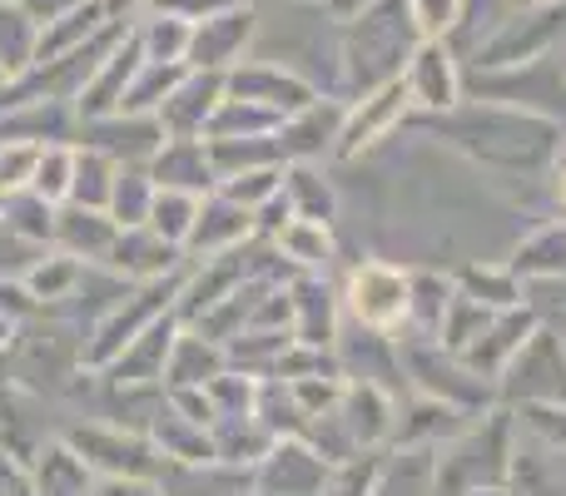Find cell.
<instances>
[{"label": "cell", "mask_w": 566, "mask_h": 496, "mask_svg": "<svg viewBox=\"0 0 566 496\" xmlns=\"http://www.w3.org/2000/svg\"><path fill=\"white\" fill-rule=\"evenodd\" d=\"M80 145L115 159L119 169H139V165L149 169V159L165 145V129H159L155 115H105L80 125Z\"/></svg>", "instance_id": "cell-6"}, {"label": "cell", "mask_w": 566, "mask_h": 496, "mask_svg": "<svg viewBox=\"0 0 566 496\" xmlns=\"http://www.w3.org/2000/svg\"><path fill=\"white\" fill-rule=\"evenodd\" d=\"M35 496H90V467L70 447L40 452L35 472Z\"/></svg>", "instance_id": "cell-23"}, {"label": "cell", "mask_w": 566, "mask_h": 496, "mask_svg": "<svg viewBox=\"0 0 566 496\" xmlns=\"http://www.w3.org/2000/svg\"><path fill=\"white\" fill-rule=\"evenodd\" d=\"M189 20L179 15H165V10H145L135 25L139 45H145V60H169V65H185L189 55Z\"/></svg>", "instance_id": "cell-21"}, {"label": "cell", "mask_w": 566, "mask_h": 496, "mask_svg": "<svg viewBox=\"0 0 566 496\" xmlns=\"http://www.w3.org/2000/svg\"><path fill=\"white\" fill-rule=\"evenodd\" d=\"M165 372L175 378V388H205V382L219 378V352L205 348V338H175Z\"/></svg>", "instance_id": "cell-28"}, {"label": "cell", "mask_w": 566, "mask_h": 496, "mask_svg": "<svg viewBox=\"0 0 566 496\" xmlns=\"http://www.w3.org/2000/svg\"><path fill=\"white\" fill-rule=\"evenodd\" d=\"M0 229H10L15 239H55V204H45V199L30 194V189L6 194V204H0Z\"/></svg>", "instance_id": "cell-25"}, {"label": "cell", "mask_w": 566, "mask_h": 496, "mask_svg": "<svg viewBox=\"0 0 566 496\" xmlns=\"http://www.w3.org/2000/svg\"><path fill=\"white\" fill-rule=\"evenodd\" d=\"M402 89H408V99L422 109L458 105V65H452L442 40H422V45L412 50L408 70H402Z\"/></svg>", "instance_id": "cell-10"}, {"label": "cell", "mask_w": 566, "mask_h": 496, "mask_svg": "<svg viewBox=\"0 0 566 496\" xmlns=\"http://www.w3.org/2000/svg\"><path fill=\"white\" fill-rule=\"evenodd\" d=\"M35 60H40V25L15 0H0V70L10 80H20Z\"/></svg>", "instance_id": "cell-18"}, {"label": "cell", "mask_w": 566, "mask_h": 496, "mask_svg": "<svg viewBox=\"0 0 566 496\" xmlns=\"http://www.w3.org/2000/svg\"><path fill=\"white\" fill-rule=\"evenodd\" d=\"M119 239V224L99 209H80V204H60L55 209V244L70 258H109Z\"/></svg>", "instance_id": "cell-13"}, {"label": "cell", "mask_w": 566, "mask_h": 496, "mask_svg": "<svg viewBox=\"0 0 566 496\" xmlns=\"http://www.w3.org/2000/svg\"><path fill=\"white\" fill-rule=\"evenodd\" d=\"M6 89H10V75H6V70H0V95H6Z\"/></svg>", "instance_id": "cell-37"}, {"label": "cell", "mask_w": 566, "mask_h": 496, "mask_svg": "<svg viewBox=\"0 0 566 496\" xmlns=\"http://www.w3.org/2000/svg\"><path fill=\"white\" fill-rule=\"evenodd\" d=\"M283 244H289L293 253H298L303 263H318V258H328V244H323V234H313L308 224H293L289 234H283Z\"/></svg>", "instance_id": "cell-32"}, {"label": "cell", "mask_w": 566, "mask_h": 496, "mask_svg": "<svg viewBox=\"0 0 566 496\" xmlns=\"http://www.w3.org/2000/svg\"><path fill=\"white\" fill-rule=\"evenodd\" d=\"M244 234H249V209L234 204V199H224V194H214L199 204V219H195V229H189L185 249L189 253H219Z\"/></svg>", "instance_id": "cell-15"}, {"label": "cell", "mask_w": 566, "mask_h": 496, "mask_svg": "<svg viewBox=\"0 0 566 496\" xmlns=\"http://www.w3.org/2000/svg\"><path fill=\"white\" fill-rule=\"evenodd\" d=\"M105 263L119 273H129V278H139V273L159 278V273L175 263V244H165L155 229H119V239H115V249H109Z\"/></svg>", "instance_id": "cell-17"}, {"label": "cell", "mask_w": 566, "mask_h": 496, "mask_svg": "<svg viewBox=\"0 0 566 496\" xmlns=\"http://www.w3.org/2000/svg\"><path fill=\"white\" fill-rule=\"evenodd\" d=\"M219 105H224V75H214V70H189L175 95L159 105L155 119H159V129H165V139H205Z\"/></svg>", "instance_id": "cell-8"}, {"label": "cell", "mask_w": 566, "mask_h": 496, "mask_svg": "<svg viewBox=\"0 0 566 496\" xmlns=\"http://www.w3.org/2000/svg\"><path fill=\"white\" fill-rule=\"evenodd\" d=\"M402 278L388 268H378V263H368V268L353 273V313H358L363 323H378V328H388L392 318L402 313Z\"/></svg>", "instance_id": "cell-16"}, {"label": "cell", "mask_w": 566, "mask_h": 496, "mask_svg": "<svg viewBox=\"0 0 566 496\" xmlns=\"http://www.w3.org/2000/svg\"><path fill=\"white\" fill-rule=\"evenodd\" d=\"M254 30H259V15L249 6H234V10H219V15H209V20H195L185 65L229 75L234 65H244V50H249V40H254Z\"/></svg>", "instance_id": "cell-4"}, {"label": "cell", "mask_w": 566, "mask_h": 496, "mask_svg": "<svg viewBox=\"0 0 566 496\" xmlns=\"http://www.w3.org/2000/svg\"><path fill=\"white\" fill-rule=\"evenodd\" d=\"M185 75H189V65H169V60H145V65H139V75L129 80L119 115H159V105H165V99L175 95L179 80H185Z\"/></svg>", "instance_id": "cell-20"}, {"label": "cell", "mask_w": 566, "mask_h": 496, "mask_svg": "<svg viewBox=\"0 0 566 496\" xmlns=\"http://www.w3.org/2000/svg\"><path fill=\"white\" fill-rule=\"evenodd\" d=\"M195 219H199V194H179V189H159L155 194V209H149V224L145 229H155L165 244H175V249H185L189 244V229H195Z\"/></svg>", "instance_id": "cell-24"}, {"label": "cell", "mask_w": 566, "mask_h": 496, "mask_svg": "<svg viewBox=\"0 0 566 496\" xmlns=\"http://www.w3.org/2000/svg\"><path fill=\"white\" fill-rule=\"evenodd\" d=\"M15 6L45 30V25H55V20H65L75 6H85V0H15Z\"/></svg>", "instance_id": "cell-33"}, {"label": "cell", "mask_w": 566, "mask_h": 496, "mask_svg": "<svg viewBox=\"0 0 566 496\" xmlns=\"http://www.w3.org/2000/svg\"><path fill=\"white\" fill-rule=\"evenodd\" d=\"M115 179H119V165L95 149L75 145V175H70V199L65 204H80V209H99L109 214V194H115Z\"/></svg>", "instance_id": "cell-19"}, {"label": "cell", "mask_w": 566, "mask_h": 496, "mask_svg": "<svg viewBox=\"0 0 566 496\" xmlns=\"http://www.w3.org/2000/svg\"><path fill=\"white\" fill-rule=\"evenodd\" d=\"M274 194H279V169H249V175L224 179V199H234L244 209H254L259 199H274Z\"/></svg>", "instance_id": "cell-31"}, {"label": "cell", "mask_w": 566, "mask_h": 496, "mask_svg": "<svg viewBox=\"0 0 566 496\" xmlns=\"http://www.w3.org/2000/svg\"><path fill=\"white\" fill-rule=\"evenodd\" d=\"M139 65H145V45H139L135 25H129V30H125V40H119V45L109 50L105 60H99L95 75H90V80H85V89H80V99H75L80 125H85V119L119 115V105H125V89H129V80L139 75Z\"/></svg>", "instance_id": "cell-7"}, {"label": "cell", "mask_w": 566, "mask_h": 496, "mask_svg": "<svg viewBox=\"0 0 566 496\" xmlns=\"http://www.w3.org/2000/svg\"><path fill=\"white\" fill-rule=\"evenodd\" d=\"M149 6H155V0H105V15L115 20V25H135Z\"/></svg>", "instance_id": "cell-34"}, {"label": "cell", "mask_w": 566, "mask_h": 496, "mask_svg": "<svg viewBox=\"0 0 566 496\" xmlns=\"http://www.w3.org/2000/svg\"><path fill=\"white\" fill-rule=\"evenodd\" d=\"M408 15H412V25H418L422 40H442L458 30L462 0H408Z\"/></svg>", "instance_id": "cell-29"}, {"label": "cell", "mask_w": 566, "mask_h": 496, "mask_svg": "<svg viewBox=\"0 0 566 496\" xmlns=\"http://www.w3.org/2000/svg\"><path fill=\"white\" fill-rule=\"evenodd\" d=\"M224 95L274 109L279 119H293L298 109H308L313 99H318L313 85H303L298 75H289V70H279V65H234L224 75Z\"/></svg>", "instance_id": "cell-9"}, {"label": "cell", "mask_w": 566, "mask_h": 496, "mask_svg": "<svg viewBox=\"0 0 566 496\" xmlns=\"http://www.w3.org/2000/svg\"><path fill=\"white\" fill-rule=\"evenodd\" d=\"M562 35H566V0H557V6H522L517 15L502 20L478 45V65H488V70L537 65Z\"/></svg>", "instance_id": "cell-2"}, {"label": "cell", "mask_w": 566, "mask_h": 496, "mask_svg": "<svg viewBox=\"0 0 566 496\" xmlns=\"http://www.w3.org/2000/svg\"><path fill=\"white\" fill-rule=\"evenodd\" d=\"M169 352H175V318H155L115 362H109V378L125 388V382H149V378H165L169 368Z\"/></svg>", "instance_id": "cell-14"}, {"label": "cell", "mask_w": 566, "mask_h": 496, "mask_svg": "<svg viewBox=\"0 0 566 496\" xmlns=\"http://www.w3.org/2000/svg\"><path fill=\"white\" fill-rule=\"evenodd\" d=\"M179 293V283H149L145 293H135V298H125V303H115L109 308V318L95 328V342L85 348V362L90 368H109V362L119 358V352L129 348V342L139 338V333L149 328L155 318H165V308H169V298Z\"/></svg>", "instance_id": "cell-3"}, {"label": "cell", "mask_w": 566, "mask_h": 496, "mask_svg": "<svg viewBox=\"0 0 566 496\" xmlns=\"http://www.w3.org/2000/svg\"><path fill=\"white\" fill-rule=\"evenodd\" d=\"M80 278H85L80 258H70V253H55V258L35 263V268L25 273V293L35 303H55V298H70V293L80 288Z\"/></svg>", "instance_id": "cell-26"}, {"label": "cell", "mask_w": 566, "mask_h": 496, "mask_svg": "<svg viewBox=\"0 0 566 496\" xmlns=\"http://www.w3.org/2000/svg\"><path fill=\"white\" fill-rule=\"evenodd\" d=\"M95 496H155V492H149L145 482H125V477H109V482H105V487H99Z\"/></svg>", "instance_id": "cell-35"}, {"label": "cell", "mask_w": 566, "mask_h": 496, "mask_svg": "<svg viewBox=\"0 0 566 496\" xmlns=\"http://www.w3.org/2000/svg\"><path fill=\"white\" fill-rule=\"evenodd\" d=\"M517 6H557V0H517Z\"/></svg>", "instance_id": "cell-36"}, {"label": "cell", "mask_w": 566, "mask_h": 496, "mask_svg": "<svg viewBox=\"0 0 566 496\" xmlns=\"http://www.w3.org/2000/svg\"><path fill=\"white\" fill-rule=\"evenodd\" d=\"M35 145H0V194H20L35 179Z\"/></svg>", "instance_id": "cell-30"}, {"label": "cell", "mask_w": 566, "mask_h": 496, "mask_svg": "<svg viewBox=\"0 0 566 496\" xmlns=\"http://www.w3.org/2000/svg\"><path fill=\"white\" fill-rule=\"evenodd\" d=\"M149 179L155 189H179V194H205L214 184V159H209V139H165L159 155L149 159Z\"/></svg>", "instance_id": "cell-11"}, {"label": "cell", "mask_w": 566, "mask_h": 496, "mask_svg": "<svg viewBox=\"0 0 566 496\" xmlns=\"http://www.w3.org/2000/svg\"><path fill=\"white\" fill-rule=\"evenodd\" d=\"M65 447L75 452L85 467H99L109 477H125V482H145L159 472V457L145 437H129L125 428H85V432H70Z\"/></svg>", "instance_id": "cell-5"}, {"label": "cell", "mask_w": 566, "mask_h": 496, "mask_svg": "<svg viewBox=\"0 0 566 496\" xmlns=\"http://www.w3.org/2000/svg\"><path fill=\"white\" fill-rule=\"evenodd\" d=\"M155 179L149 169H119L115 179V194H109V219L119 229H145L149 224V209H155Z\"/></svg>", "instance_id": "cell-22"}, {"label": "cell", "mask_w": 566, "mask_h": 496, "mask_svg": "<svg viewBox=\"0 0 566 496\" xmlns=\"http://www.w3.org/2000/svg\"><path fill=\"white\" fill-rule=\"evenodd\" d=\"M70 175H75V149L70 145H45L35 159V179H30V194H40L45 204H65L70 199Z\"/></svg>", "instance_id": "cell-27"}, {"label": "cell", "mask_w": 566, "mask_h": 496, "mask_svg": "<svg viewBox=\"0 0 566 496\" xmlns=\"http://www.w3.org/2000/svg\"><path fill=\"white\" fill-rule=\"evenodd\" d=\"M418 25L408 15V0H378L373 10H363L358 20H348V35H343V65L348 80L363 85V95L402 80L412 50H418Z\"/></svg>", "instance_id": "cell-1"}, {"label": "cell", "mask_w": 566, "mask_h": 496, "mask_svg": "<svg viewBox=\"0 0 566 496\" xmlns=\"http://www.w3.org/2000/svg\"><path fill=\"white\" fill-rule=\"evenodd\" d=\"M402 109H408V89H402V80H392V85L373 89V95L363 99V105L353 109L348 119H343V129H338V155H358L363 145H373L382 129L398 125Z\"/></svg>", "instance_id": "cell-12"}]
</instances>
